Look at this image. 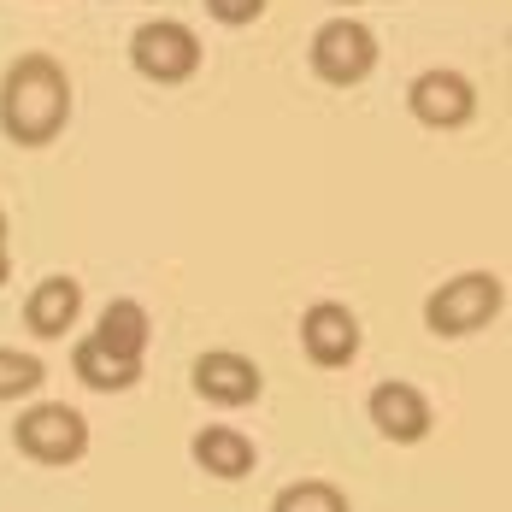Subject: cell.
Returning a JSON list of instances; mask_svg holds the SVG:
<instances>
[{"instance_id": "obj_9", "label": "cell", "mask_w": 512, "mask_h": 512, "mask_svg": "<svg viewBox=\"0 0 512 512\" xmlns=\"http://www.w3.org/2000/svg\"><path fill=\"white\" fill-rule=\"evenodd\" d=\"M301 348L318 371H342L359 359V318L342 301H312L301 312Z\"/></svg>"}, {"instance_id": "obj_16", "label": "cell", "mask_w": 512, "mask_h": 512, "mask_svg": "<svg viewBox=\"0 0 512 512\" xmlns=\"http://www.w3.org/2000/svg\"><path fill=\"white\" fill-rule=\"evenodd\" d=\"M12 277V242H6V212H0V283Z\"/></svg>"}, {"instance_id": "obj_4", "label": "cell", "mask_w": 512, "mask_h": 512, "mask_svg": "<svg viewBox=\"0 0 512 512\" xmlns=\"http://www.w3.org/2000/svg\"><path fill=\"white\" fill-rule=\"evenodd\" d=\"M377 59H383L377 30H371L365 18H348V12H342V18H324L307 42L312 77L330 83V89H359V83L377 71Z\"/></svg>"}, {"instance_id": "obj_2", "label": "cell", "mask_w": 512, "mask_h": 512, "mask_svg": "<svg viewBox=\"0 0 512 512\" xmlns=\"http://www.w3.org/2000/svg\"><path fill=\"white\" fill-rule=\"evenodd\" d=\"M148 342H154V318H148V307L130 301V295H118V301L101 307L95 330L71 348V371H77V383L95 389V395H124V389L142 383Z\"/></svg>"}, {"instance_id": "obj_3", "label": "cell", "mask_w": 512, "mask_h": 512, "mask_svg": "<svg viewBox=\"0 0 512 512\" xmlns=\"http://www.w3.org/2000/svg\"><path fill=\"white\" fill-rule=\"evenodd\" d=\"M507 307V283H501V271H460V277H448L442 289H430V301H424V330L430 336H477V330H489L495 318Z\"/></svg>"}, {"instance_id": "obj_12", "label": "cell", "mask_w": 512, "mask_h": 512, "mask_svg": "<svg viewBox=\"0 0 512 512\" xmlns=\"http://www.w3.org/2000/svg\"><path fill=\"white\" fill-rule=\"evenodd\" d=\"M83 318V283L77 277H42L24 301V324L36 342H59L65 330H77Z\"/></svg>"}, {"instance_id": "obj_10", "label": "cell", "mask_w": 512, "mask_h": 512, "mask_svg": "<svg viewBox=\"0 0 512 512\" xmlns=\"http://www.w3.org/2000/svg\"><path fill=\"white\" fill-rule=\"evenodd\" d=\"M189 377H195V395L212 407H254L259 389H265V371L236 348H206Z\"/></svg>"}, {"instance_id": "obj_6", "label": "cell", "mask_w": 512, "mask_h": 512, "mask_svg": "<svg viewBox=\"0 0 512 512\" xmlns=\"http://www.w3.org/2000/svg\"><path fill=\"white\" fill-rule=\"evenodd\" d=\"M12 442L36 465H77L89 454V418L77 407H65V401H36L30 412H18Z\"/></svg>"}, {"instance_id": "obj_13", "label": "cell", "mask_w": 512, "mask_h": 512, "mask_svg": "<svg viewBox=\"0 0 512 512\" xmlns=\"http://www.w3.org/2000/svg\"><path fill=\"white\" fill-rule=\"evenodd\" d=\"M271 512H348V495L336 483H324V477H301V483L277 489Z\"/></svg>"}, {"instance_id": "obj_15", "label": "cell", "mask_w": 512, "mask_h": 512, "mask_svg": "<svg viewBox=\"0 0 512 512\" xmlns=\"http://www.w3.org/2000/svg\"><path fill=\"white\" fill-rule=\"evenodd\" d=\"M201 6H206V18H212V24H224V30H248V24L265 18V6H271V0H201Z\"/></svg>"}, {"instance_id": "obj_7", "label": "cell", "mask_w": 512, "mask_h": 512, "mask_svg": "<svg viewBox=\"0 0 512 512\" xmlns=\"http://www.w3.org/2000/svg\"><path fill=\"white\" fill-rule=\"evenodd\" d=\"M477 83L454 71V65H430V71H418L407 83V112L424 124V130H465L471 118H477Z\"/></svg>"}, {"instance_id": "obj_11", "label": "cell", "mask_w": 512, "mask_h": 512, "mask_svg": "<svg viewBox=\"0 0 512 512\" xmlns=\"http://www.w3.org/2000/svg\"><path fill=\"white\" fill-rule=\"evenodd\" d=\"M189 454H195V465H201L206 477H218V483H242V477L259 465L254 436L236 430V424H206V430H195Z\"/></svg>"}, {"instance_id": "obj_5", "label": "cell", "mask_w": 512, "mask_h": 512, "mask_svg": "<svg viewBox=\"0 0 512 512\" xmlns=\"http://www.w3.org/2000/svg\"><path fill=\"white\" fill-rule=\"evenodd\" d=\"M130 65H136V77H148L159 89H183L189 77H201L206 48H201V36H195V24H183V18H148L130 36Z\"/></svg>"}, {"instance_id": "obj_1", "label": "cell", "mask_w": 512, "mask_h": 512, "mask_svg": "<svg viewBox=\"0 0 512 512\" xmlns=\"http://www.w3.org/2000/svg\"><path fill=\"white\" fill-rule=\"evenodd\" d=\"M71 112H77L71 71L53 53L30 48L18 59H6V71H0V136L12 148H48V142H59Z\"/></svg>"}, {"instance_id": "obj_14", "label": "cell", "mask_w": 512, "mask_h": 512, "mask_svg": "<svg viewBox=\"0 0 512 512\" xmlns=\"http://www.w3.org/2000/svg\"><path fill=\"white\" fill-rule=\"evenodd\" d=\"M48 383V365L36 354H18V348H0V407L6 401H24Z\"/></svg>"}, {"instance_id": "obj_8", "label": "cell", "mask_w": 512, "mask_h": 512, "mask_svg": "<svg viewBox=\"0 0 512 512\" xmlns=\"http://www.w3.org/2000/svg\"><path fill=\"white\" fill-rule=\"evenodd\" d=\"M365 418H371L377 436L395 442V448L424 442L430 424H436V412H430V401H424V389H412V383H401V377H389V383H377V389L365 395Z\"/></svg>"}]
</instances>
